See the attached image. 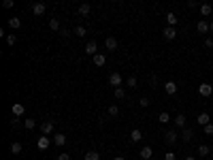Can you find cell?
Segmentation results:
<instances>
[{
	"label": "cell",
	"mask_w": 213,
	"mask_h": 160,
	"mask_svg": "<svg viewBox=\"0 0 213 160\" xmlns=\"http://www.w3.org/2000/svg\"><path fill=\"white\" fill-rule=\"evenodd\" d=\"M53 128H56L53 120H45V122L41 124V130H43V135H45V137H51V135H53Z\"/></svg>",
	"instance_id": "obj_1"
},
{
	"label": "cell",
	"mask_w": 213,
	"mask_h": 160,
	"mask_svg": "<svg viewBox=\"0 0 213 160\" xmlns=\"http://www.w3.org/2000/svg\"><path fill=\"white\" fill-rule=\"evenodd\" d=\"M85 53H87V56H98V43H96V41H87L85 43Z\"/></svg>",
	"instance_id": "obj_2"
},
{
	"label": "cell",
	"mask_w": 213,
	"mask_h": 160,
	"mask_svg": "<svg viewBox=\"0 0 213 160\" xmlns=\"http://www.w3.org/2000/svg\"><path fill=\"white\" fill-rule=\"evenodd\" d=\"M32 13L36 15V17L45 15V13H47V4H45V2H34V4H32Z\"/></svg>",
	"instance_id": "obj_3"
},
{
	"label": "cell",
	"mask_w": 213,
	"mask_h": 160,
	"mask_svg": "<svg viewBox=\"0 0 213 160\" xmlns=\"http://www.w3.org/2000/svg\"><path fill=\"white\" fill-rule=\"evenodd\" d=\"M122 81H124V79H122L119 73H111V75H109V83H111L113 88H122Z\"/></svg>",
	"instance_id": "obj_4"
},
{
	"label": "cell",
	"mask_w": 213,
	"mask_h": 160,
	"mask_svg": "<svg viewBox=\"0 0 213 160\" xmlns=\"http://www.w3.org/2000/svg\"><path fill=\"white\" fill-rule=\"evenodd\" d=\"M53 143H56L58 147L66 145V135H64V132H56V135H53Z\"/></svg>",
	"instance_id": "obj_5"
},
{
	"label": "cell",
	"mask_w": 213,
	"mask_h": 160,
	"mask_svg": "<svg viewBox=\"0 0 213 160\" xmlns=\"http://www.w3.org/2000/svg\"><path fill=\"white\" fill-rule=\"evenodd\" d=\"M24 113H26V107L21 103H13V115H15V118H21Z\"/></svg>",
	"instance_id": "obj_6"
},
{
	"label": "cell",
	"mask_w": 213,
	"mask_h": 160,
	"mask_svg": "<svg viewBox=\"0 0 213 160\" xmlns=\"http://www.w3.org/2000/svg\"><path fill=\"white\" fill-rule=\"evenodd\" d=\"M36 145H39V149H47V147L51 145V139H49V137H45V135H43V137H39V141H36Z\"/></svg>",
	"instance_id": "obj_7"
},
{
	"label": "cell",
	"mask_w": 213,
	"mask_h": 160,
	"mask_svg": "<svg viewBox=\"0 0 213 160\" xmlns=\"http://www.w3.org/2000/svg\"><path fill=\"white\" fill-rule=\"evenodd\" d=\"M104 47L109 49V51H113L115 47H117V39H115V37H106V39H104Z\"/></svg>",
	"instance_id": "obj_8"
},
{
	"label": "cell",
	"mask_w": 213,
	"mask_h": 160,
	"mask_svg": "<svg viewBox=\"0 0 213 160\" xmlns=\"http://www.w3.org/2000/svg\"><path fill=\"white\" fill-rule=\"evenodd\" d=\"M141 139H143V132H141L139 128H134V130L130 132V141H132V143H139Z\"/></svg>",
	"instance_id": "obj_9"
},
{
	"label": "cell",
	"mask_w": 213,
	"mask_h": 160,
	"mask_svg": "<svg viewBox=\"0 0 213 160\" xmlns=\"http://www.w3.org/2000/svg\"><path fill=\"white\" fill-rule=\"evenodd\" d=\"M9 149H11V154H21L24 145L19 143V141H13V143H11V147H9Z\"/></svg>",
	"instance_id": "obj_10"
},
{
	"label": "cell",
	"mask_w": 213,
	"mask_h": 160,
	"mask_svg": "<svg viewBox=\"0 0 213 160\" xmlns=\"http://www.w3.org/2000/svg\"><path fill=\"white\" fill-rule=\"evenodd\" d=\"M177 37V32H175V28H171V26H168V28H164V39H168V41H173Z\"/></svg>",
	"instance_id": "obj_11"
},
{
	"label": "cell",
	"mask_w": 213,
	"mask_h": 160,
	"mask_svg": "<svg viewBox=\"0 0 213 160\" xmlns=\"http://www.w3.org/2000/svg\"><path fill=\"white\" fill-rule=\"evenodd\" d=\"M92 60H94V64H96V66H104V64H106V58L102 56V53H98V56H94Z\"/></svg>",
	"instance_id": "obj_12"
},
{
	"label": "cell",
	"mask_w": 213,
	"mask_h": 160,
	"mask_svg": "<svg viewBox=\"0 0 213 160\" xmlns=\"http://www.w3.org/2000/svg\"><path fill=\"white\" fill-rule=\"evenodd\" d=\"M164 90H166V94H175V92H177V83H175V81H166Z\"/></svg>",
	"instance_id": "obj_13"
},
{
	"label": "cell",
	"mask_w": 213,
	"mask_h": 160,
	"mask_svg": "<svg viewBox=\"0 0 213 160\" xmlns=\"http://www.w3.org/2000/svg\"><path fill=\"white\" fill-rule=\"evenodd\" d=\"M9 26H11L13 30L21 28V19H19V17H11V19H9Z\"/></svg>",
	"instance_id": "obj_14"
},
{
	"label": "cell",
	"mask_w": 213,
	"mask_h": 160,
	"mask_svg": "<svg viewBox=\"0 0 213 160\" xmlns=\"http://www.w3.org/2000/svg\"><path fill=\"white\" fill-rule=\"evenodd\" d=\"M85 160H100V154L98 152H94V149H90V152H85V156H83Z\"/></svg>",
	"instance_id": "obj_15"
},
{
	"label": "cell",
	"mask_w": 213,
	"mask_h": 160,
	"mask_svg": "<svg viewBox=\"0 0 213 160\" xmlns=\"http://www.w3.org/2000/svg\"><path fill=\"white\" fill-rule=\"evenodd\" d=\"M90 11H92V6L87 4V2H83V4H79V15H90Z\"/></svg>",
	"instance_id": "obj_16"
},
{
	"label": "cell",
	"mask_w": 213,
	"mask_h": 160,
	"mask_svg": "<svg viewBox=\"0 0 213 160\" xmlns=\"http://www.w3.org/2000/svg\"><path fill=\"white\" fill-rule=\"evenodd\" d=\"M198 92H200L202 96H211V85H209V83H202V85L198 88Z\"/></svg>",
	"instance_id": "obj_17"
},
{
	"label": "cell",
	"mask_w": 213,
	"mask_h": 160,
	"mask_svg": "<svg viewBox=\"0 0 213 160\" xmlns=\"http://www.w3.org/2000/svg\"><path fill=\"white\" fill-rule=\"evenodd\" d=\"M152 147H143V149H141V158H143V160H149V158H152Z\"/></svg>",
	"instance_id": "obj_18"
},
{
	"label": "cell",
	"mask_w": 213,
	"mask_h": 160,
	"mask_svg": "<svg viewBox=\"0 0 213 160\" xmlns=\"http://www.w3.org/2000/svg\"><path fill=\"white\" fill-rule=\"evenodd\" d=\"M175 141H177V132L175 130H168L166 132V143H175Z\"/></svg>",
	"instance_id": "obj_19"
},
{
	"label": "cell",
	"mask_w": 213,
	"mask_h": 160,
	"mask_svg": "<svg viewBox=\"0 0 213 160\" xmlns=\"http://www.w3.org/2000/svg\"><path fill=\"white\" fill-rule=\"evenodd\" d=\"M49 28L51 30H60V19H58V17H51V19H49Z\"/></svg>",
	"instance_id": "obj_20"
},
{
	"label": "cell",
	"mask_w": 213,
	"mask_h": 160,
	"mask_svg": "<svg viewBox=\"0 0 213 160\" xmlns=\"http://www.w3.org/2000/svg\"><path fill=\"white\" fill-rule=\"evenodd\" d=\"M166 22L171 24V28H173V26L177 24V15H175V13H166Z\"/></svg>",
	"instance_id": "obj_21"
},
{
	"label": "cell",
	"mask_w": 213,
	"mask_h": 160,
	"mask_svg": "<svg viewBox=\"0 0 213 160\" xmlns=\"http://www.w3.org/2000/svg\"><path fill=\"white\" fill-rule=\"evenodd\" d=\"M198 124L207 126V124H209V115H207V113H200V115H198Z\"/></svg>",
	"instance_id": "obj_22"
},
{
	"label": "cell",
	"mask_w": 213,
	"mask_h": 160,
	"mask_svg": "<svg viewBox=\"0 0 213 160\" xmlns=\"http://www.w3.org/2000/svg\"><path fill=\"white\" fill-rule=\"evenodd\" d=\"M124 96H126V90H124V88H115V98H124Z\"/></svg>",
	"instance_id": "obj_23"
},
{
	"label": "cell",
	"mask_w": 213,
	"mask_h": 160,
	"mask_svg": "<svg viewBox=\"0 0 213 160\" xmlns=\"http://www.w3.org/2000/svg\"><path fill=\"white\" fill-rule=\"evenodd\" d=\"M126 85L134 90V88H137V77H128V79H126Z\"/></svg>",
	"instance_id": "obj_24"
},
{
	"label": "cell",
	"mask_w": 213,
	"mask_h": 160,
	"mask_svg": "<svg viewBox=\"0 0 213 160\" xmlns=\"http://www.w3.org/2000/svg\"><path fill=\"white\" fill-rule=\"evenodd\" d=\"M175 124H177L179 128H183V124H185V115H177V118H175Z\"/></svg>",
	"instance_id": "obj_25"
},
{
	"label": "cell",
	"mask_w": 213,
	"mask_h": 160,
	"mask_svg": "<svg viewBox=\"0 0 213 160\" xmlns=\"http://www.w3.org/2000/svg\"><path fill=\"white\" fill-rule=\"evenodd\" d=\"M24 126H26V128H28V130H32L34 126H36V122H34L32 118H30V120H24Z\"/></svg>",
	"instance_id": "obj_26"
},
{
	"label": "cell",
	"mask_w": 213,
	"mask_h": 160,
	"mask_svg": "<svg viewBox=\"0 0 213 160\" xmlns=\"http://www.w3.org/2000/svg\"><path fill=\"white\" fill-rule=\"evenodd\" d=\"M200 13L202 15H211V4H200Z\"/></svg>",
	"instance_id": "obj_27"
},
{
	"label": "cell",
	"mask_w": 213,
	"mask_h": 160,
	"mask_svg": "<svg viewBox=\"0 0 213 160\" xmlns=\"http://www.w3.org/2000/svg\"><path fill=\"white\" fill-rule=\"evenodd\" d=\"M85 28H83V26H77V28H75V34H77V37H85Z\"/></svg>",
	"instance_id": "obj_28"
},
{
	"label": "cell",
	"mask_w": 213,
	"mask_h": 160,
	"mask_svg": "<svg viewBox=\"0 0 213 160\" xmlns=\"http://www.w3.org/2000/svg\"><path fill=\"white\" fill-rule=\"evenodd\" d=\"M117 113H119L117 105H111V107H109V115H113V118H117Z\"/></svg>",
	"instance_id": "obj_29"
},
{
	"label": "cell",
	"mask_w": 213,
	"mask_h": 160,
	"mask_svg": "<svg viewBox=\"0 0 213 160\" xmlns=\"http://www.w3.org/2000/svg\"><path fill=\"white\" fill-rule=\"evenodd\" d=\"M198 32H209V26H207V22H198Z\"/></svg>",
	"instance_id": "obj_30"
},
{
	"label": "cell",
	"mask_w": 213,
	"mask_h": 160,
	"mask_svg": "<svg viewBox=\"0 0 213 160\" xmlns=\"http://www.w3.org/2000/svg\"><path fill=\"white\" fill-rule=\"evenodd\" d=\"M160 122H162V124H166V122H171V115H168V113H160V118H158Z\"/></svg>",
	"instance_id": "obj_31"
},
{
	"label": "cell",
	"mask_w": 213,
	"mask_h": 160,
	"mask_svg": "<svg viewBox=\"0 0 213 160\" xmlns=\"http://www.w3.org/2000/svg\"><path fill=\"white\" fill-rule=\"evenodd\" d=\"M198 154H200V156H207V154H209V147H207V145H200V147H198Z\"/></svg>",
	"instance_id": "obj_32"
},
{
	"label": "cell",
	"mask_w": 213,
	"mask_h": 160,
	"mask_svg": "<svg viewBox=\"0 0 213 160\" xmlns=\"http://www.w3.org/2000/svg\"><path fill=\"white\" fill-rule=\"evenodd\" d=\"M15 41H17L15 34H9V37H6V43H9V45H15Z\"/></svg>",
	"instance_id": "obj_33"
},
{
	"label": "cell",
	"mask_w": 213,
	"mask_h": 160,
	"mask_svg": "<svg viewBox=\"0 0 213 160\" xmlns=\"http://www.w3.org/2000/svg\"><path fill=\"white\" fill-rule=\"evenodd\" d=\"M192 139V130H183V141H190Z\"/></svg>",
	"instance_id": "obj_34"
},
{
	"label": "cell",
	"mask_w": 213,
	"mask_h": 160,
	"mask_svg": "<svg viewBox=\"0 0 213 160\" xmlns=\"http://www.w3.org/2000/svg\"><path fill=\"white\" fill-rule=\"evenodd\" d=\"M2 6H4V9H11V6H15V2H13V0H4Z\"/></svg>",
	"instance_id": "obj_35"
},
{
	"label": "cell",
	"mask_w": 213,
	"mask_h": 160,
	"mask_svg": "<svg viewBox=\"0 0 213 160\" xmlns=\"http://www.w3.org/2000/svg\"><path fill=\"white\" fill-rule=\"evenodd\" d=\"M205 132H207V135H213V124H207V126H205Z\"/></svg>",
	"instance_id": "obj_36"
},
{
	"label": "cell",
	"mask_w": 213,
	"mask_h": 160,
	"mask_svg": "<svg viewBox=\"0 0 213 160\" xmlns=\"http://www.w3.org/2000/svg\"><path fill=\"white\" fill-rule=\"evenodd\" d=\"M11 126H13V128H19L21 122H19V120H11Z\"/></svg>",
	"instance_id": "obj_37"
},
{
	"label": "cell",
	"mask_w": 213,
	"mask_h": 160,
	"mask_svg": "<svg viewBox=\"0 0 213 160\" xmlns=\"http://www.w3.org/2000/svg\"><path fill=\"white\" fill-rule=\"evenodd\" d=\"M139 105H141V107H149V100H147V98H141Z\"/></svg>",
	"instance_id": "obj_38"
},
{
	"label": "cell",
	"mask_w": 213,
	"mask_h": 160,
	"mask_svg": "<svg viewBox=\"0 0 213 160\" xmlns=\"http://www.w3.org/2000/svg\"><path fill=\"white\" fill-rule=\"evenodd\" d=\"M58 160H70V156H68V154H60Z\"/></svg>",
	"instance_id": "obj_39"
},
{
	"label": "cell",
	"mask_w": 213,
	"mask_h": 160,
	"mask_svg": "<svg viewBox=\"0 0 213 160\" xmlns=\"http://www.w3.org/2000/svg\"><path fill=\"white\" fill-rule=\"evenodd\" d=\"M164 160H175V154H173V152H168V154H166V158H164Z\"/></svg>",
	"instance_id": "obj_40"
},
{
	"label": "cell",
	"mask_w": 213,
	"mask_h": 160,
	"mask_svg": "<svg viewBox=\"0 0 213 160\" xmlns=\"http://www.w3.org/2000/svg\"><path fill=\"white\" fill-rule=\"evenodd\" d=\"M113 160H126V158H124V156H115Z\"/></svg>",
	"instance_id": "obj_41"
},
{
	"label": "cell",
	"mask_w": 213,
	"mask_h": 160,
	"mask_svg": "<svg viewBox=\"0 0 213 160\" xmlns=\"http://www.w3.org/2000/svg\"><path fill=\"white\" fill-rule=\"evenodd\" d=\"M209 30H211V32H213V22H211V24H209Z\"/></svg>",
	"instance_id": "obj_42"
},
{
	"label": "cell",
	"mask_w": 213,
	"mask_h": 160,
	"mask_svg": "<svg viewBox=\"0 0 213 160\" xmlns=\"http://www.w3.org/2000/svg\"><path fill=\"white\" fill-rule=\"evenodd\" d=\"M185 160H196V158H192V156H190V158H185Z\"/></svg>",
	"instance_id": "obj_43"
}]
</instances>
